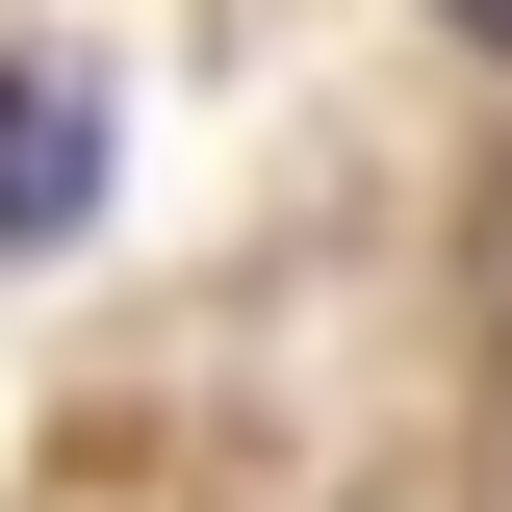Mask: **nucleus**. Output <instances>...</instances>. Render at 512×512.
Here are the masks:
<instances>
[{
    "label": "nucleus",
    "instance_id": "nucleus-1",
    "mask_svg": "<svg viewBox=\"0 0 512 512\" xmlns=\"http://www.w3.org/2000/svg\"><path fill=\"white\" fill-rule=\"evenodd\" d=\"M103 205V77L77 52H0V256H52Z\"/></svg>",
    "mask_w": 512,
    "mask_h": 512
},
{
    "label": "nucleus",
    "instance_id": "nucleus-2",
    "mask_svg": "<svg viewBox=\"0 0 512 512\" xmlns=\"http://www.w3.org/2000/svg\"><path fill=\"white\" fill-rule=\"evenodd\" d=\"M461 26H487V52H512V0H461Z\"/></svg>",
    "mask_w": 512,
    "mask_h": 512
}]
</instances>
